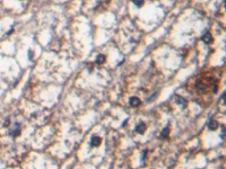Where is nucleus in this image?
I'll use <instances>...</instances> for the list:
<instances>
[{"instance_id": "obj_7", "label": "nucleus", "mask_w": 226, "mask_h": 169, "mask_svg": "<svg viewBox=\"0 0 226 169\" xmlns=\"http://www.w3.org/2000/svg\"><path fill=\"white\" fill-rule=\"evenodd\" d=\"M168 134H170V129L168 127H165V129L162 130V132H161V137L162 139H165V137H167Z\"/></svg>"}, {"instance_id": "obj_12", "label": "nucleus", "mask_w": 226, "mask_h": 169, "mask_svg": "<svg viewBox=\"0 0 226 169\" xmlns=\"http://www.w3.org/2000/svg\"><path fill=\"white\" fill-rule=\"evenodd\" d=\"M213 91H214V93H216V91H217V86H214V87H213Z\"/></svg>"}, {"instance_id": "obj_9", "label": "nucleus", "mask_w": 226, "mask_h": 169, "mask_svg": "<svg viewBox=\"0 0 226 169\" xmlns=\"http://www.w3.org/2000/svg\"><path fill=\"white\" fill-rule=\"evenodd\" d=\"M175 103L179 104V105L185 106V101H184V99L182 97H179V96H176V97H175Z\"/></svg>"}, {"instance_id": "obj_8", "label": "nucleus", "mask_w": 226, "mask_h": 169, "mask_svg": "<svg viewBox=\"0 0 226 169\" xmlns=\"http://www.w3.org/2000/svg\"><path fill=\"white\" fill-rule=\"evenodd\" d=\"M208 127H209V130H216L218 127V123L216 121H210L209 124H208Z\"/></svg>"}, {"instance_id": "obj_4", "label": "nucleus", "mask_w": 226, "mask_h": 169, "mask_svg": "<svg viewBox=\"0 0 226 169\" xmlns=\"http://www.w3.org/2000/svg\"><path fill=\"white\" fill-rule=\"evenodd\" d=\"M101 143V137L100 136H93L92 137V140H90V144L93 145V147H97L100 145Z\"/></svg>"}, {"instance_id": "obj_5", "label": "nucleus", "mask_w": 226, "mask_h": 169, "mask_svg": "<svg viewBox=\"0 0 226 169\" xmlns=\"http://www.w3.org/2000/svg\"><path fill=\"white\" fill-rule=\"evenodd\" d=\"M202 41H204L206 44H208V43L213 42V37H211V35H210L209 33H206V34L202 36Z\"/></svg>"}, {"instance_id": "obj_3", "label": "nucleus", "mask_w": 226, "mask_h": 169, "mask_svg": "<svg viewBox=\"0 0 226 169\" xmlns=\"http://www.w3.org/2000/svg\"><path fill=\"white\" fill-rule=\"evenodd\" d=\"M145 131H146V124H145V123H139V124L136 126V132L144 133Z\"/></svg>"}, {"instance_id": "obj_6", "label": "nucleus", "mask_w": 226, "mask_h": 169, "mask_svg": "<svg viewBox=\"0 0 226 169\" xmlns=\"http://www.w3.org/2000/svg\"><path fill=\"white\" fill-rule=\"evenodd\" d=\"M105 62V56L103 54H99V55L96 56V60H95V63H99V64H102Z\"/></svg>"}, {"instance_id": "obj_2", "label": "nucleus", "mask_w": 226, "mask_h": 169, "mask_svg": "<svg viewBox=\"0 0 226 169\" xmlns=\"http://www.w3.org/2000/svg\"><path fill=\"white\" fill-rule=\"evenodd\" d=\"M129 103H130V105L132 106V107H137V106H139L141 104L140 99L137 97H131L130 99H129Z\"/></svg>"}, {"instance_id": "obj_10", "label": "nucleus", "mask_w": 226, "mask_h": 169, "mask_svg": "<svg viewBox=\"0 0 226 169\" xmlns=\"http://www.w3.org/2000/svg\"><path fill=\"white\" fill-rule=\"evenodd\" d=\"M132 2L135 3L137 7H141V6L144 5V0H132Z\"/></svg>"}, {"instance_id": "obj_11", "label": "nucleus", "mask_w": 226, "mask_h": 169, "mask_svg": "<svg viewBox=\"0 0 226 169\" xmlns=\"http://www.w3.org/2000/svg\"><path fill=\"white\" fill-rule=\"evenodd\" d=\"M147 156V150H144L143 153H141V160H144V158H146Z\"/></svg>"}, {"instance_id": "obj_1", "label": "nucleus", "mask_w": 226, "mask_h": 169, "mask_svg": "<svg viewBox=\"0 0 226 169\" xmlns=\"http://www.w3.org/2000/svg\"><path fill=\"white\" fill-rule=\"evenodd\" d=\"M19 133H21V130H19V127H18V124L16 123V124L14 125L13 129L9 131V134H10L11 136H18Z\"/></svg>"}, {"instance_id": "obj_13", "label": "nucleus", "mask_w": 226, "mask_h": 169, "mask_svg": "<svg viewBox=\"0 0 226 169\" xmlns=\"http://www.w3.org/2000/svg\"><path fill=\"white\" fill-rule=\"evenodd\" d=\"M9 123H10V122H9V119H7V121H6V122H5V126H6V127H7V125H8V124H9Z\"/></svg>"}]
</instances>
